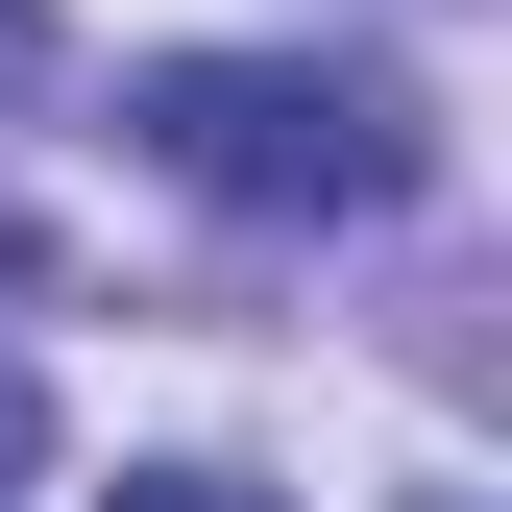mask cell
<instances>
[{"label":"cell","mask_w":512,"mask_h":512,"mask_svg":"<svg viewBox=\"0 0 512 512\" xmlns=\"http://www.w3.org/2000/svg\"><path fill=\"white\" fill-rule=\"evenodd\" d=\"M122 147L220 220H391L439 171V122L366 74V49H147L122 74Z\"/></svg>","instance_id":"6da1fadb"},{"label":"cell","mask_w":512,"mask_h":512,"mask_svg":"<svg viewBox=\"0 0 512 512\" xmlns=\"http://www.w3.org/2000/svg\"><path fill=\"white\" fill-rule=\"evenodd\" d=\"M122 512H269L244 464H122Z\"/></svg>","instance_id":"7a4b0ae2"},{"label":"cell","mask_w":512,"mask_h":512,"mask_svg":"<svg viewBox=\"0 0 512 512\" xmlns=\"http://www.w3.org/2000/svg\"><path fill=\"white\" fill-rule=\"evenodd\" d=\"M49 98V0H0V122H25Z\"/></svg>","instance_id":"3957f363"},{"label":"cell","mask_w":512,"mask_h":512,"mask_svg":"<svg viewBox=\"0 0 512 512\" xmlns=\"http://www.w3.org/2000/svg\"><path fill=\"white\" fill-rule=\"evenodd\" d=\"M49 464V391H25V342H0V488H25Z\"/></svg>","instance_id":"277c9868"}]
</instances>
